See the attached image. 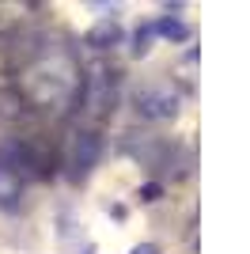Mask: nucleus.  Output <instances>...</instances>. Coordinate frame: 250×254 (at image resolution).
<instances>
[{
	"label": "nucleus",
	"instance_id": "nucleus-1",
	"mask_svg": "<svg viewBox=\"0 0 250 254\" xmlns=\"http://www.w3.org/2000/svg\"><path fill=\"white\" fill-rule=\"evenodd\" d=\"M95 152H99V140L91 137V133H83L80 137V144H76V167L80 171H87L95 163Z\"/></svg>",
	"mask_w": 250,
	"mask_h": 254
},
{
	"label": "nucleus",
	"instance_id": "nucleus-2",
	"mask_svg": "<svg viewBox=\"0 0 250 254\" xmlns=\"http://www.w3.org/2000/svg\"><path fill=\"white\" fill-rule=\"evenodd\" d=\"M8 197H15V182H8L4 171H0V201H8Z\"/></svg>",
	"mask_w": 250,
	"mask_h": 254
},
{
	"label": "nucleus",
	"instance_id": "nucleus-3",
	"mask_svg": "<svg viewBox=\"0 0 250 254\" xmlns=\"http://www.w3.org/2000/svg\"><path fill=\"white\" fill-rule=\"evenodd\" d=\"M133 254H156V247H136Z\"/></svg>",
	"mask_w": 250,
	"mask_h": 254
}]
</instances>
